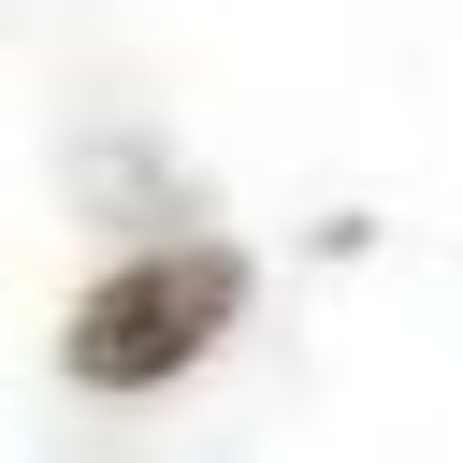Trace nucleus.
Wrapping results in <instances>:
<instances>
[{"mask_svg": "<svg viewBox=\"0 0 463 463\" xmlns=\"http://www.w3.org/2000/svg\"><path fill=\"white\" fill-rule=\"evenodd\" d=\"M246 333V246L232 232H159L130 260H101L58 318V376L101 391V405H145L174 376H203L217 347Z\"/></svg>", "mask_w": 463, "mask_h": 463, "instance_id": "nucleus-1", "label": "nucleus"}]
</instances>
